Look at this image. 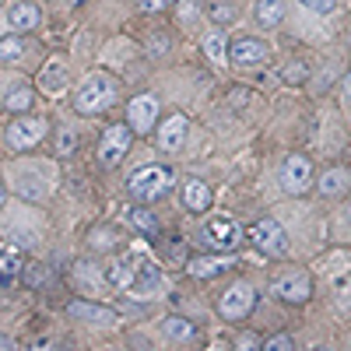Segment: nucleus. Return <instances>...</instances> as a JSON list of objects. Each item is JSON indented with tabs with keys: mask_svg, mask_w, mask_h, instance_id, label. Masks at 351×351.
<instances>
[{
	"mask_svg": "<svg viewBox=\"0 0 351 351\" xmlns=\"http://www.w3.org/2000/svg\"><path fill=\"white\" fill-rule=\"evenodd\" d=\"M46 120H39V116H25V120H14L8 127V144L14 152H28V148H36V144L46 137Z\"/></svg>",
	"mask_w": 351,
	"mask_h": 351,
	"instance_id": "8",
	"label": "nucleus"
},
{
	"mask_svg": "<svg viewBox=\"0 0 351 351\" xmlns=\"http://www.w3.org/2000/svg\"><path fill=\"white\" fill-rule=\"evenodd\" d=\"M106 281L109 285H116V288H134V281H137V263H130V260H112L109 267H106Z\"/></svg>",
	"mask_w": 351,
	"mask_h": 351,
	"instance_id": "17",
	"label": "nucleus"
},
{
	"mask_svg": "<svg viewBox=\"0 0 351 351\" xmlns=\"http://www.w3.org/2000/svg\"><path fill=\"white\" fill-rule=\"evenodd\" d=\"M88 246H92V250H112V246H116L112 228H95L92 236H88Z\"/></svg>",
	"mask_w": 351,
	"mask_h": 351,
	"instance_id": "27",
	"label": "nucleus"
},
{
	"mask_svg": "<svg viewBox=\"0 0 351 351\" xmlns=\"http://www.w3.org/2000/svg\"><path fill=\"white\" fill-rule=\"evenodd\" d=\"M204 53L211 56V64H225L228 60V43L221 32H208L204 36Z\"/></svg>",
	"mask_w": 351,
	"mask_h": 351,
	"instance_id": "22",
	"label": "nucleus"
},
{
	"mask_svg": "<svg viewBox=\"0 0 351 351\" xmlns=\"http://www.w3.org/2000/svg\"><path fill=\"white\" fill-rule=\"evenodd\" d=\"M8 204V190H4V183H0V208Z\"/></svg>",
	"mask_w": 351,
	"mask_h": 351,
	"instance_id": "37",
	"label": "nucleus"
},
{
	"mask_svg": "<svg viewBox=\"0 0 351 351\" xmlns=\"http://www.w3.org/2000/svg\"><path fill=\"white\" fill-rule=\"evenodd\" d=\"M344 225L351 228V204H348V208H344Z\"/></svg>",
	"mask_w": 351,
	"mask_h": 351,
	"instance_id": "39",
	"label": "nucleus"
},
{
	"mask_svg": "<svg viewBox=\"0 0 351 351\" xmlns=\"http://www.w3.org/2000/svg\"><path fill=\"white\" fill-rule=\"evenodd\" d=\"M77 148V137H74V130H64L60 134V141H56V155H71Z\"/></svg>",
	"mask_w": 351,
	"mask_h": 351,
	"instance_id": "31",
	"label": "nucleus"
},
{
	"mask_svg": "<svg viewBox=\"0 0 351 351\" xmlns=\"http://www.w3.org/2000/svg\"><path fill=\"white\" fill-rule=\"evenodd\" d=\"M155 120H158V99H155L152 92L130 99V106H127V123L134 127V134H152V130H155Z\"/></svg>",
	"mask_w": 351,
	"mask_h": 351,
	"instance_id": "10",
	"label": "nucleus"
},
{
	"mask_svg": "<svg viewBox=\"0 0 351 351\" xmlns=\"http://www.w3.org/2000/svg\"><path fill=\"white\" fill-rule=\"evenodd\" d=\"M127 190L137 197V200H158L172 190V172L165 165H141L130 172V180H127Z\"/></svg>",
	"mask_w": 351,
	"mask_h": 351,
	"instance_id": "2",
	"label": "nucleus"
},
{
	"mask_svg": "<svg viewBox=\"0 0 351 351\" xmlns=\"http://www.w3.org/2000/svg\"><path fill=\"white\" fill-rule=\"evenodd\" d=\"M291 348H295V341H291L288 334H278V337L263 341V351H291Z\"/></svg>",
	"mask_w": 351,
	"mask_h": 351,
	"instance_id": "30",
	"label": "nucleus"
},
{
	"mask_svg": "<svg viewBox=\"0 0 351 351\" xmlns=\"http://www.w3.org/2000/svg\"><path fill=\"white\" fill-rule=\"evenodd\" d=\"M232 14H236V11H232L228 4H221V0H215V4H211V18L215 21H232Z\"/></svg>",
	"mask_w": 351,
	"mask_h": 351,
	"instance_id": "32",
	"label": "nucleus"
},
{
	"mask_svg": "<svg viewBox=\"0 0 351 351\" xmlns=\"http://www.w3.org/2000/svg\"><path fill=\"white\" fill-rule=\"evenodd\" d=\"M236 267V260L232 256H218V260H190V274L193 278H218L225 271Z\"/></svg>",
	"mask_w": 351,
	"mask_h": 351,
	"instance_id": "20",
	"label": "nucleus"
},
{
	"mask_svg": "<svg viewBox=\"0 0 351 351\" xmlns=\"http://www.w3.org/2000/svg\"><path fill=\"white\" fill-rule=\"evenodd\" d=\"M316 190H319V197H327V200H334V197H344V193L351 190V176H348L344 169H327L324 176H319Z\"/></svg>",
	"mask_w": 351,
	"mask_h": 351,
	"instance_id": "15",
	"label": "nucleus"
},
{
	"mask_svg": "<svg viewBox=\"0 0 351 351\" xmlns=\"http://www.w3.org/2000/svg\"><path fill=\"white\" fill-rule=\"evenodd\" d=\"M21 53H25V39L14 32L8 39H0V64H11V60H21Z\"/></svg>",
	"mask_w": 351,
	"mask_h": 351,
	"instance_id": "23",
	"label": "nucleus"
},
{
	"mask_svg": "<svg viewBox=\"0 0 351 351\" xmlns=\"http://www.w3.org/2000/svg\"><path fill=\"white\" fill-rule=\"evenodd\" d=\"M204 243L211 250H221V253H232L239 243H243V228L228 218H211L204 225Z\"/></svg>",
	"mask_w": 351,
	"mask_h": 351,
	"instance_id": "9",
	"label": "nucleus"
},
{
	"mask_svg": "<svg viewBox=\"0 0 351 351\" xmlns=\"http://www.w3.org/2000/svg\"><path fill=\"white\" fill-rule=\"evenodd\" d=\"M344 95H348V99H351V74H348V77H344Z\"/></svg>",
	"mask_w": 351,
	"mask_h": 351,
	"instance_id": "38",
	"label": "nucleus"
},
{
	"mask_svg": "<svg viewBox=\"0 0 351 351\" xmlns=\"http://www.w3.org/2000/svg\"><path fill=\"white\" fill-rule=\"evenodd\" d=\"M28 281H32V285H39V281H46L49 274H46V267H43V263H28Z\"/></svg>",
	"mask_w": 351,
	"mask_h": 351,
	"instance_id": "35",
	"label": "nucleus"
},
{
	"mask_svg": "<svg viewBox=\"0 0 351 351\" xmlns=\"http://www.w3.org/2000/svg\"><path fill=\"white\" fill-rule=\"evenodd\" d=\"M271 291H274L281 302H288V306H302L313 295V278L306 271H285V274L274 278Z\"/></svg>",
	"mask_w": 351,
	"mask_h": 351,
	"instance_id": "6",
	"label": "nucleus"
},
{
	"mask_svg": "<svg viewBox=\"0 0 351 351\" xmlns=\"http://www.w3.org/2000/svg\"><path fill=\"white\" fill-rule=\"evenodd\" d=\"M130 221H134L141 232H148V236H155V232H158V218H155V211H148V208H130Z\"/></svg>",
	"mask_w": 351,
	"mask_h": 351,
	"instance_id": "24",
	"label": "nucleus"
},
{
	"mask_svg": "<svg viewBox=\"0 0 351 351\" xmlns=\"http://www.w3.org/2000/svg\"><path fill=\"white\" fill-rule=\"evenodd\" d=\"M116 102V81L109 74H92V77H84V84L74 92V109L81 116H99L102 109H109Z\"/></svg>",
	"mask_w": 351,
	"mask_h": 351,
	"instance_id": "1",
	"label": "nucleus"
},
{
	"mask_svg": "<svg viewBox=\"0 0 351 351\" xmlns=\"http://www.w3.org/2000/svg\"><path fill=\"white\" fill-rule=\"evenodd\" d=\"M309 77V67L302 64V60H288L285 64V81H291V84H302Z\"/></svg>",
	"mask_w": 351,
	"mask_h": 351,
	"instance_id": "28",
	"label": "nucleus"
},
{
	"mask_svg": "<svg viewBox=\"0 0 351 351\" xmlns=\"http://www.w3.org/2000/svg\"><path fill=\"white\" fill-rule=\"evenodd\" d=\"M302 4H306L309 11H316V14H327V11H334L337 0H302Z\"/></svg>",
	"mask_w": 351,
	"mask_h": 351,
	"instance_id": "33",
	"label": "nucleus"
},
{
	"mask_svg": "<svg viewBox=\"0 0 351 351\" xmlns=\"http://www.w3.org/2000/svg\"><path fill=\"white\" fill-rule=\"evenodd\" d=\"M285 21V0H256V25L278 28Z\"/></svg>",
	"mask_w": 351,
	"mask_h": 351,
	"instance_id": "19",
	"label": "nucleus"
},
{
	"mask_svg": "<svg viewBox=\"0 0 351 351\" xmlns=\"http://www.w3.org/2000/svg\"><path fill=\"white\" fill-rule=\"evenodd\" d=\"M186 134H190V120L186 116H169V120L158 127V148L162 152H180L183 144H186Z\"/></svg>",
	"mask_w": 351,
	"mask_h": 351,
	"instance_id": "13",
	"label": "nucleus"
},
{
	"mask_svg": "<svg viewBox=\"0 0 351 351\" xmlns=\"http://www.w3.org/2000/svg\"><path fill=\"white\" fill-rule=\"evenodd\" d=\"M130 141H134V127H130V123H112V127H106V134H102V141H99V162H102L106 169L120 165V162L127 158V152H130Z\"/></svg>",
	"mask_w": 351,
	"mask_h": 351,
	"instance_id": "4",
	"label": "nucleus"
},
{
	"mask_svg": "<svg viewBox=\"0 0 351 351\" xmlns=\"http://www.w3.org/2000/svg\"><path fill=\"white\" fill-rule=\"evenodd\" d=\"M21 271V260H18V253L11 256V253H0V278H11V274H18Z\"/></svg>",
	"mask_w": 351,
	"mask_h": 351,
	"instance_id": "29",
	"label": "nucleus"
},
{
	"mask_svg": "<svg viewBox=\"0 0 351 351\" xmlns=\"http://www.w3.org/2000/svg\"><path fill=\"white\" fill-rule=\"evenodd\" d=\"M32 102H36L32 88H14V92L8 95V109L11 112H28V109H32Z\"/></svg>",
	"mask_w": 351,
	"mask_h": 351,
	"instance_id": "25",
	"label": "nucleus"
},
{
	"mask_svg": "<svg viewBox=\"0 0 351 351\" xmlns=\"http://www.w3.org/2000/svg\"><path fill=\"white\" fill-rule=\"evenodd\" d=\"M162 285V271L155 267V263H148V260H141L137 263V281H134V295H148V291H155Z\"/></svg>",
	"mask_w": 351,
	"mask_h": 351,
	"instance_id": "18",
	"label": "nucleus"
},
{
	"mask_svg": "<svg viewBox=\"0 0 351 351\" xmlns=\"http://www.w3.org/2000/svg\"><path fill=\"white\" fill-rule=\"evenodd\" d=\"M141 4V11H148V14H158V11H165L172 0H137Z\"/></svg>",
	"mask_w": 351,
	"mask_h": 351,
	"instance_id": "34",
	"label": "nucleus"
},
{
	"mask_svg": "<svg viewBox=\"0 0 351 351\" xmlns=\"http://www.w3.org/2000/svg\"><path fill=\"white\" fill-rule=\"evenodd\" d=\"M253 306H256V291H253V285H246V281H236L225 295L218 299V313H221V319H228V324H239V319H246L250 313H253Z\"/></svg>",
	"mask_w": 351,
	"mask_h": 351,
	"instance_id": "5",
	"label": "nucleus"
},
{
	"mask_svg": "<svg viewBox=\"0 0 351 351\" xmlns=\"http://www.w3.org/2000/svg\"><path fill=\"white\" fill-rule=\"evenodd\" d=\"M183 204H186V211H193V215L208 211L211 208V186L204 180H197V176L183 180Z\"/></svg>",
	"mask_w": 351,
	"mask_h": 351,
	"instance_id": "14",
	"label": "nucleus"
},
{
	"mask_svg": "<svg viewBox=\"0 0 351 351\" xmlns=\"http://www.w3.org/2000/svg\"><path fill=\"white\" fill-rule=\"evenodd\" d=\"M11 239H18L21 246H32V243H36V232H25V228H11Z\"/></svg>",
	"mask_w": 351,
	"mask_h": 351,
	"instance_id": "36",
	"label": "nucleus"
},
{
	"mask_svg": "<svg viewBox=\"0 0 351 351\" xmlns=\"http://www.w3.org/2000/svg\"><path fill=\"white\" fill-rule=\"evenodd\" d=\"M0 348H11V337H0Z\"/></svg>",
	"mask_w": 351,
	"mask_h": 351,
	"instance_id": "40",
	"label": "nucleus"
},
{
	"mask_svg": "<svg viewBox=\"0 0 351 351\" xmlns=\"http://www.w3.org/2000/svg\"><path fill=\"white\" fill-rule=\"evenodd\" d=\"M71 319H81V324H102V327H112V324H120V313H116L112 306L106 302H88V299H74L67 306Z\"/></svg>",
	"mask_w": 351,
	"mask_h": 351,
	"instance_id": "11",
	"label": "nucleus"
},
{
	"mask_svg": "<svg viewBox=\"0 0 351 351\" xmlns=\"http://www.w3.org/2000/svg\"><path fill=\"white\" fill-rule=\"evenodd\" d=\"M246 236L253 239V246H256L260 253H267V256H285V253H288V232H285L281 221H274V218L253 221Z\"/></svg>",
	"mask_w": 351,
	"mask_h": 351,
	"instance_id": "3",
	"label": "nucleus"
},
{
	"mask_svg": "<svg viewBox=\"0 0 351 351\" xmlns=\"http://www.w3.org/2000/svg\"><path fill=\"white\" fill-rule=\"evenodd\" d=\"M162 334H165L169 341H190V337L197 334V327L190 324L186 316H165V319H162Z\"/></svg>",
	"mask_w": 351,
	"mask_h": 351,
	"instance_id": "21",
	"label": "nucleus"
},
{
	"mask_svg": "<svg viewBox=\"0 0 351 351\" xmlns=\"http://www.w3.org/2000/svg\"><path fill=\"white\" fill-rule=\"evenodd\" d=\"M313 186V162L306 155H288L281 162V190L291 197H302Z\"/></svg>",
	"mask_w": 351,
	"mask_h": 351,
	"instance_id": "7",
	"label": "nucleus"
},
{
	"mask_svg": "<svg viewBox=\"0 0 351 351\" xmlns=\"http://www.w3.org/2000/svg\"><path fill=\"white\" fill-rule=\"evenodd\" d=\"M39 84H43V92H60V88H64V71H60V64H53L49 71H43V74H39Z\"/></svg>",
	"mask_w": 351,
	"mask_h": 351,
	"instance_id": "26",
	"label": "nucleus"
},
{
	"mask_svg": "<svg viewBox=\"0 0 351 351\" xmlns=\"http://www.w3.org/2000/svg\"><path fill=\"white\" fill-rule=\"evenodd\" d=\"M228 60L236 64V67L263 64V60H267V43H260V39H253V36L232 39V43H228Z\"/></svg>",
	"mask_w": 351,
	"mask_h": 351,
	"instance_id": "12",
	"label": "nucleus"
},
{
	"mask_svg": "<svg viewBox=\"0 0 351 351\" xmlns=\"http://www.w3.org/2000/svg\"><path fill=\"white\" fill-rule=\"evenodd\" d=\"M8 25L14 28V32H32V28H39V8L36 4H11L8 8Z\"/></svg>",
	"mask_w": 351,
	"mask_h": 351,
	"instance_id": "16",
	"label": "nucleus"
}]
</instances>
